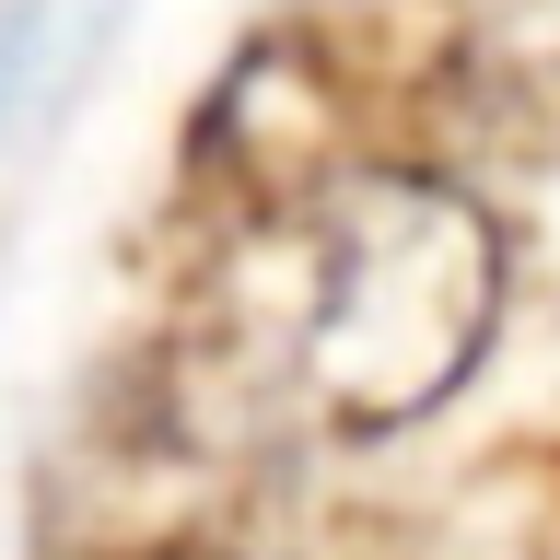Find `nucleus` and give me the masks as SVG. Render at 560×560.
<instances>
[{
    "label": "nucleus",
    "instance_id": "obj_1",
    "mask_svg": "<svg viewBox=\"0 0 560 560\" xmlns=\"http://www.w3.org/2000/svg\"><path fill=\"white\" fill-rule=\"evenodd\" d=\"M502 304V245L455 187L432 175H339L292 222L280 280V374L304 385L327 432H397L444 409L479 362Z\"/></svg>",
    "mask_w": 560,
    "mask_h": 560
}]
</instances>
